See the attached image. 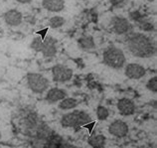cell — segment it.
<instances>
[{"mask_svg": "<svg viewBox=\"0 0 157 148\" xmlns=\"http://www.w3.org/2000/svg\"><path fill=\"white\" fill-rule=\"evenodd\" d=\"M42 44H43V38H41V37H35V38L32 40L30 47L36 52H41Z\"/></svg>", "mask_w": 157, "mask_h": 148, "instance_id": "44dd1931", "label": "cell"}, {"mask_svg": "<svg viewBox=\"0 0 157 148\" xmlns=\"http://www.w3.org/2000/svg\"><path fill=\"white\" fill-rule=\"evenodd\" d=\"M97 118L100 121H105L109 117V110L104 105H98L97 108Z\"/></svg>", "mask_w": 157, "mask_h": 148, "instance_id": "d6986e66", "label": "cell"}, {"mask_svg": "<svg viewBox=\"0 0 157 148\" xmlns=\"http://www.w3.org/2000/svg\"><path fill=\"white\" fill-rule=\"evenodd\" d=\"M82 1H86V0H82Z\"/></svg>", "mask_w": 157, "mask_h": 148, "instance_id": "4316f807", "label": "cell"}, {"mask_svg": "<svg viewBox=\"0 0 157 148\" xmlns=\"http://www.w3.org/2000/svg\"><path fill=\"white\" fill-rule=\"evenodd\" d=\"M68 93L65 89H59V88H52L47 92L46 96H45V101L48 104H53L56 102H59L62 100H64L65 97H67Z\"/></svg>", "mask_w": 157, "mask_h": 148, "instance_id": "5bb4252c", "label": "cell"}, {"mask_svg": "<svg viewBox=\"0 0 157 148\" xmlns=\"http://www.w3.org/2000/svg\"><path fill=\"white\" fill-rule=\"evenodd\" d=\"M110 24L113 32L117 35L126 34L131 29V25L128 20L124 17H121V16H114L111 18Z\"/></svg>", "mask_w": 157, "mask_h": 148, "instance_id": "ba28073f", "label": "cell"}, {"mask_svg": "<svg viewBox=\"0 0 157 148\" xmlns=\"http://www.w3.org/2000/svg\"><path fill=\"white\" fill-rule=\"evenodd\" d=\"M78 45L82 50L84 51H90L93 50L96 47V44H94V38L92 36H84L78 40Z\"/></svg>", "mask_w": 157, "mask_h": 148, "instance_id": "ac0fdd59", "label": "cell"}, {"mask_svg": "<svg viewBox=\"0 0 157 148\" xmlns=\"http://www.w3.org/2000/svg\"><path fill=\"white\" fill-rule=\"evenodd\" d=\"M1 137H2V135H1V132H0V140H1Z\"/></svg>", "mask_w": 157, "mask_h": 148, "instance_id": "484cf974", "label": "cell"}, {"mask_svg": "<svg viewBox=\"0 0 157 148\" xmlns=\"http://www.w3.org/2000/svg\"><path fill=\"white\" fill-rule=\"evenodd\" d=\"M57 39L49 36L46 39L43 40L42 48H41V53L43 54L45 58H51L57 54Z\"/></svg>", "mask_w": 157, "mask_h": 148, "instance_id": "7c38bea8", "label": "cell"}, {"mask_svg": "<svg viewBox=\"0 0 157 148\" xmlns=\"http://www.w3.org/2000/svg\"><path fill=\"white\" fill-rule=\"evenodd\" d=\"M3 19L7 25L16 27L19 26L23 21V15L17 9H10L6 11L3 15Z\"/></svg>", "mask_w": 157, "mask_h": 148, "instance_id": "4fadbf2b", "label": "cell"}, {"mask_svg": "<svg viewBox=\"0 0 157 148\" xmlns=\"http://www.w3.org/2000/svg\"><path fill=\"white\" fill-rule=\"evenodd\" d=\"M92 120V116L85 110H74V112L65 113L60 119L61 125L65 128H77L82 127Z\"/></svg>", "mask_w": 157, "mask_h": 148, "instance_id": "3957f363", "label": "cell"}, {"mask_svg": "<svg viewBox=\"0 0 157 148\" xmlns=\"http://www.w3.org/2000/svg\"><path fill=\"white\" fill-rule=\"evenodd\" d=\"M109 133L117 138H123L128 135L129 126L122 119H115L109 125Z\"/></svg>", "mask_w": 157, "mask_h": 148, "instance_id": "52a82bcc", "label": "cell"}, {"mask_svg": "<svg viewBox=\"0 0 157 148\" xmlns=\"http://www.w3.org/2000/svg\"><path fill=\"white\" fill-rule=\"evenodd\" d=\"M78 105V101L77 98L74 97H65L64 100H62L59 101V104H58V108L61 110H71L76 108Z\"/></svg>", "mask_w": 157, "mask_h": 148, "instance_id": "e0dca14e", "label": "cell"}, {"mask_svg": "<svg viewBox=\"0 0 157 148\" xmlns=\"http://www.w3.org/2000/svg\"><path fill=\"white\" fill-rule=\"evenodd\" d=\"M124 74L130 80H140L146 75V70L141 65L131 63L125 67Z\"/></svg>", "mask_w": 157, "mask_h": 148, "instance_id": "30bf717a", "label": "cell"}, {"mask_svg": "<svg viewBox=\"0 0 157 148\" xmlns=\"http://www.w3.org/2000/svg\"><path fill=\"white\" fill-rule=\"evenodd\" d=\"M94 125H96V121H90L89 123H86V124L82 125L81 128H85V129H88L89 130V135H90L93 133V130L94 128Z\"/></svg>", "mask_w": 157, "mask_h": 148, "instance_id": "603a6c76", "label": "cell"}, {"mask_svg": "<svg viewBox=\"0 0 157 148\" xmlns=\"http://www.w3.org/2000/svg\"><path fill=\"white\" fill-rule=\"evenodd\" d=\"M109 2L113 7H121L125 4L126 0H109Z\"/></svg>", "mask_w": 157, "mask_h": 148, "instance_id": "cb8c5ba5", "label": "cell"}, {"mask_svg": "<svg viewBox=\"0 0 157 148\" xmlns=\"http://www.w3.org/2000/svg\"><path fill=\"white\" fill-rule=\"evenodd\" d=\"M28 88L31 92L37 94H42L50 87V82L46 77L38 73H28L26 76Z\"/></svg>", "mask_w": 157, "mask_h": 148, "instance_id": "5b68a950", "label": "cell"}, {"mask_svg": "<svg viewBox=\"0 0 157 148\" xmlns=\"http://www.w3.org/2000/svg\"><path fill=\"white\" fill-rule=\"evenodd\" d=\"M66 20L62 16H54V17L50 18L49 20V26L53 29H57V28L62 27L65 24Z\"/></svg>", "mask_w": 157, "mask_h": 148, "instance_id": "ffe728a7", "label": "cell"}, {"mask_svg": "<svg viewBox=\"0 0 157 148\" xmlns=\"http://www.w3.org/2000/svg\"><path fill=\"white\" fill-rule=\"evenodd\" d=\"M66 5L65 0H42V6L50 12H61Z\"/></svg>", "mask_w": 157, "mask_h": 148, "instance_id": "9a60e30c", "label": "cell"}, {"mask_svg": "<svg viewBox=\"0 0 157 148\" xmlns=\"http://www.w3.org/2000/svg\"><path fill=\"white\" fill-rule=\"evenodd\" d=\"M89 145L92 148H105L106 144V138L104 134H90L88 139Z\"/></svg>", "mask_w": 157, "mask_h": 148, "instance_id": "2e32d148", "label": "cell"}, {"mask_svg": "<svg viewBox=\"0 0 157 148\" xmlns=\"http://www.w3.org/2000/svg\"><path fill=\"white\" fill-rule=\"evenodd\" d=\"M126 47L131 54L137 58H150L156 54L154 42L141 33H132L127 37Z\"/></svg>", "mask_w": 157, "mask_h": 148, "instance_id": "6da1fadb", "label": "cell"}, {"mask_svg": "<svg viewBox=\"0 0 157 148\" xmlns=\"http://www.w3.org/2000/svg\"><path fill=\"white\" fill-rule=\"evenodd\" d=\"M102 62L107 67L115 70H119L125 65V56L119 48L110 45L102 53Z\"/></svg>", "mask_w": 157, "mask_h": 148, "instance_id": "277c9868", "label": "cell"}, {"mask_svg": "<svg viewBox=\"0 0 157 148\" xmlns=\"http://www.w3.org/2000/svg\"><path fill=\"white\" fill-rule=\"evenodd\" d=\"M17 119L22 132L29 138L35 134L37 128L43 121L38 112L31 108H24L18 110Z\"/></svg>", "mask_w": 157, "mask_h": 148, "instance_id": "7a4b0ae2", "label": "cell"}, {"mask_svg": "<svg viewBox=\"0 0 157 148\" xmlns=\"http://www.w3.org/2000/svg\"><path fill=\"white\" fill-rule=\"evenodd\" d=\"M73 75V70L64 65H56L52 69L53 81L56 83H67V82L72 80Z\"/></svg>", "mask_w": 157, "mask_h": 148, "instance_id": "8992f818", "label": "cell"}, {"mask_svg": "<svg viewBox=\"0 0 157 148\" xmlns=\"http://www.w3.org/2000/svg\"><path fill=\"white\" fill-rule=\"evenodd\" d=\"M118 112L123 116H130L136 112V105L134 101L128 97H122L118 100L117 104Z\"/></svg>", "mask_w": 157, "mask_h": 148, "instance_id": "9c48e42d", "label": "cell"}, {"mask_svg": "<svg viewBox=\"0 0 157 148\" xmlns=\"http://www.w3.org/2000/svg\"><path fill=\"white\" fill-rule=\"evenodd\" d=\"M16 1L21 3V4H28V3L32 2V0H16Z\"/></svg>", "mask_w": 157, "mask_h": 148, "instance_id": "d4e9b609", "label": "cell"}, {"mask_svg": "<svg viewBox=\"0 0 157 148\" xmlns=\"http://www.w3.org/2000/svg\"><path fill=\"white\" fill-rule=\"evenodd\" d=\"M46 148H78V147L72 144L71 142L65 140L60 134H58L57 132L54 131L47 143Z\"/></svg>", "mask_w": 157, "mask_h": 148, "instance_id": "8fae6325", "label": "cell"}, {"mask_svg": "<svg viewBox=\"0 0 157 148\" xmlns=\"http://www.w3.org/2000/svg\"><path fill=\"white\" fill-rule=\"evenodd\" d=\"M146 89L152 93H157V77H153L148 80L146 84Z\"/></svg>", "mask_w": 157, "mask_h": 148, "instance_id": "7402d4cb", "label": "cell"}]
</instances>
